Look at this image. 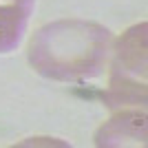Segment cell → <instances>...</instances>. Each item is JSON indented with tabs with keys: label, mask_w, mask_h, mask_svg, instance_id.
<instances>
[{
	"label": "cell",
	"mask_w": 148,
	"mask_h": 148,
	"mask_svg": "<svg viewBox=\"0 0 148 148\" xmlns=\"http://www.w3.org/2000/svg\"><path fill=\"white\" fill-rule=\"evenodd\" d=\"M111 47V31L97 22L56 20L33 33L27 56L29 64L44 77L77 82L102 73Z\"/></svg>",
	"instance_id": "6da1fadb"
},
{
	"label": "cell",
	"mask_w": 148,
	"mask_h": 148,
	"mask_svg": "<svg viewBox=\"0 0 148 148\" xmlns=\"http://www.w3.org/2000/svg\"><path fill=\"white\" fill-rule=\"evenodd\" d=\"M111 82L106 102L113 108L146 104V22L130 27L111 49Z\"/></svg>",
	"instance_id": "7a4b0ae2"
},
{
	"label": "cell",
	"mask_w": 148,
	"mask_h": 148,
	"mask_svg": "<svg viewBox=\"0 0 148 148\" xmlns=\"http://www.w3.org/2000/svg\"><path fill=\"white\" fill-rule=\"evenodd\" d=\"M97 146H122V144H146V115L144 108L126 111L122 108L117 117L104 124L95 135Z\"/></svg>",
	"instance_id": "3957f363"
},
{
	"label": "cell",
	"mask_w": 148,
	"mask_h": 148,
	"mask_svg": "<svg viewBox=\"0 0 148 148\" xmlns=\"http://www.w3.org/2000/svg\"><path fill=\"white\" fill-rule=\"evenodd\" d=\"M36 0H0V53L20 44Z\"/></svg>",
	"instance_id": "277c9868"
}]
</instances>
